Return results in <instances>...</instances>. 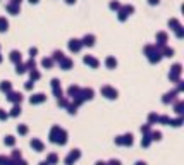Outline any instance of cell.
<instances>
[{"label": "cell", "instance_id": "cell-6", "mask_svg": "<svg viewBox=\"0 0 184 165\" xmlns=\"http://www.w3.org/2000/svg\"><path fill=\"white\" fill-rule=\"evenodd\" d=\"M110 9H121V4L119 2H110Z\"/></svg>", "mask_w": 184, "mask_h": 165}, {"label": "cell", "instance_id": "cell-4", "mask_svg": "<svg viewBox=\"0 0 184 165\" xmlns=\"http://www.w3.org/2000/svg\"><path fill=\"white\" fill-rule=\"evenodd\" d=\"M93 40H95V38L91 36V35H89V36H84V43H86V45H93Z\"/></svg>", "mask_w": 184, "mask_h": 165}, {"label": "cell", "instance_id": "cell-2", "mask_svg": "<svg viewBox=\"0 0 184 165\" xmlns=\"http://www.w3.org/2000/svg\"><path fill=\"white\" fill-rule=\"evenodd\" d=\"M7 11L11 14H17L19 12V5H14V4H7Z\"/></svg>", "mask_w": 184, "mask_h": 165}, {"label": "cell", "instance_id": "cell-8", "mask_svg": "<svg viewBox=\"0 0 184 165\" xmlns=\"http://www.w3.org/2000/svg\"><path fill=\"white\" fill-rule=\"evenodd\" d=\"M148 2H150L152 5H155V4H158V2H160V0H148Z\"/></svg>", "mask_w": 184, "mask_h": 165}, {"label": "cell", "instance_id": "cell-5", "mask_svg": "<svg viewBox=\"0 0 184 165\" xmlns=\"http://www.w3.org/2000/svg\"><path fill=\"white\" fill-rule=\"evenodd\" d=\"M71 48H72V50H78V48H79L78 40H71Z\"/></svg>", "mask_w": 184, "mask_h": 165}, {"label": "cell", "instance_id": "cell-1", "mask_svg": "<svg viewBox=\"0 0 184 165\" xmlns=\"http://www.w3.org/2000/svg\"><path fill=\"white\" fill-rule=\"evenodd\" d=\"M132 11H134V7H132V5H124L121 9V12H119V19H121V21H124V19H126V17L129 16Z\"/></svg>", "mask_w": 184, "mask_h": 165}, {"label": "cell", "instance_id": "cell-7", "mask_svg": "<svg viewBox=\"0 0 184 165\" xmlns=\"http://www.w3.org/2000/svg\"><path fill=\"white\" fill-rule=\"evenodd\" d=\"M22 0H11V4H14V5H19Z\"/></svg>", "mask_w": 184, "mask_h": 165}, {"label": "cell", "instance_id": "cell-3", "mask_svg": "<svg viewBox=\"0 0 184 165\" xmlns=\"http://www.w3.org/2000/svg\"><path fill=\"white\" fill-rule=\"evenodd\" d=\"M7 26H9V22H7V19L4 16L0 17V31H5L7 29Z\"/></svg>", "mask_w": 184, "mask_h": 165}, {"label": "cell", "instance_id": "cell-10", "mask_svg": "<svg viewBox=\"0 0 184 165\" xmlns=\"http://www.w3.org/2000/svg\"><path fill=\"white\" fill-rule=\"evenodd\" d=\"M29 2H31V4H36V2H38V0H29Z\"/></svg>", "mask_w": 184, "mask_h": 165}, {"label": "cell", "instance_id": "cell-9", "mask_svg": "<svg viewBox=\"0 0 184 165\" xmlns=\"http://www.w3.org/2000/svg\"><path fill=\"white\" fill-rule=\"evenodd\" d=\"M65 2H67V4H74V2H76V0H65Z\"/></svg>", "mask_w": 184, "mask_h": 165}]
</instances>
